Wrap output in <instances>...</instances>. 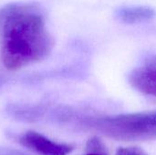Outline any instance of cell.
<instances>
[{
    "mask_svg": "<svg viewBox=\"0 0 156 155\" xmlns=\"http://www.w3.org/2000/svg\"><path fill=\"white\" fill-rule=\"evenodd\" d=\"M53 120L55 124L92 129L116 141L137 142L156 139V111L88 117L80 115L68 107H58Z\"/></svg>",
    "mask_w": 156,
    "mask_h": 155,
    "instance_id": "2",
    "label": "cell"
},
{
    "mask_svg": "<svg viewBox=\"0 0 156 155\" xmlns=\"http://www.w3.org/2000/svg\"><path fill=\"white\" fill-rule=\"evenodd\" d=\"M155 10L148 5L123 6L116 11V16L126 24L147 22L155 16Z\"/></svg>",
    "mask_w": 156,
    "mask_h": 155,
    "instance_id": "6",
    "label": "cell"
},
{
    "mask_svg": "<svg viewBox=\"0 0 156 155\" xmlns=\"http://www.w3.org/2000/svg\"><path fill=\"white\" fill-rule=\"evenodd\" d=\"M18 142L38 155H69L74 146L54 142L36 132H27L18 137Z\"/></svg>",
    "mask_w": 156,
    "mask_h": 155,
    "instance_id": "3",
    "label": "cell"
},
{
    "mask_svg": "<svg viewBox=\"0 0 156 155\" xmlns=\"http://www.w3.org/2000/svg\"><path fill=\"white\" fill-rule=\"evenodd\" d=\"M86 149L89 152L88 153H96V154L107 155V150L105 144L102 141L97 137H93L89 140L86 145Z\"/></svg>",
    "mask_w": 156,
    "mask_h": 155,
    "instance_id": "7",
    "label": "cell"
},
{
    "mask_svg": "<svg viewBox=\"0 0 156 155\" xmlns=\"http://www.w3.org/2000/svg\"><path fill=\"white\" fill-rule=\"evenodd\" d=\"M0 155H28L18 150L12 149V148H5V147H0Z\"/></svg>",
    "mask_w": 156,
    "mask_h": 155,
    "instance_id": "9",
    "label": "cell"
},
{
    "mask_svg": "<svg viewBox=\"0 0 156 155\" xmlns=\"http://www.w3.org/2000/svg\"><path fill=\"white\" fill-rule=\"evenodd\" d=\"M48 111L45 104H27V103H11L5 108L6 114L12 119L22 122H38L43 120Z\"/></svg>",
    "mask_w": 156,
    "mask_h": 155,
    "instance_id": "5",
    "label": "cell"
},
{
    "mask_svg": "<svg viewBox=\"0 0 156 155\" xmlns=\"http://www.w3.org/2000/svg\"><path fill=\"white\" fill-rule=\"evenodd\" d=\"M5 78L2 76V75H0V88L3 86V84L5 83Z\"/></svg>",
    "mask_w": 156,
    "mask_h": 155,
    "instance_id": "10",
    "label": "cell"
},
{
    "mask_svg": "<svg viewBox=\"0 0 156 155\" xmlns=\"http://www.w3.org/2000/svg\"><path fill=\"white\" fill-rule=\"evenodd\" d=\"M116 155H148L146 152H144L142 148L137 146L131 147H123L120 148L117 151Z\"/></svg>",
    "mask_w": 156,
    "mask_h": 155,
    "instance_id": "8",
    "label": "cell"
},
{
    "mask_svg": "<svg viewBox=\"0 0 156 155\" xmlns=\"http://www.w3.org/2000/svg\"><path fill=\"white\" fill-rule=\"evenodd\" d=\"M0 37L1 59L10 70L45 58L54 46L42 10L35 3H12L1 6Z\"/></svg>",
    "mask_w": 156,
    "mask_h": 155,
    "instance_id": "1",
    "label": "cell"
},
{
    "mask_svg": "<svg viewBox=\"0 0 156 155\" xmlns=\"http://www.w3.org/2000/svg\"><path fill=\"white\" fill-rule=\"evenodd\" d=\"M86 155H101V154H96V153H87Z\"/></svg>",
    "mask_w": 156,
    "mask_h": 155,
    "instance_id": "11",
    "label": "cell"
},
{
    "mask_svg": "<svg viewBox=\"0 0 156 155\" xmlns=\"http://www.w3.org/2000/svg\"><path fill=\"white\" fill-rule=\"evenodd\" d=\"M129 82L138 91L156 98V55L146 58L130 73Z\"/></svg>",
    "mask_w": 156,
    "mask_h": 155,
    "instance_id": "4",
    "label": "cell"
}]
</instances>
